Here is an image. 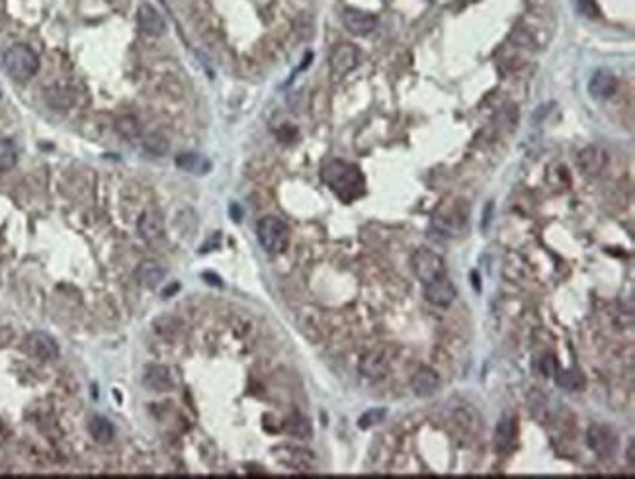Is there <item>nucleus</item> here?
<instances>
[{"mask_svg":"<svg viewBox=\"0 0 635 479\" xmlns=\"http://www.w3.org/2000/svg\"><path fill=\"white\" fill-rule=\"evenodd\" d=\"M323 180L344 202H352V200L360 198L364 194V188H366V182H364V176L360 172V168L350 165L346 161H338V159L325 165Z\"/></svg>","mask_w":635,"mask_h":479,"instance_id":"obj_1","label":"nucleus"},{"mask_svg":"<svg viewBox=\"0 0 635 479\" xmlns=\"http://www.w3.org/2000/svg\"><path fill=\"white\" fill-rule=\"evenodd\" d=\"M2 65H4V71H6L14 80L26 82V80H29V78L38 73L39 59L34 49L28 47V45H20L18 43V45H12V47L4 51Z\"/></svg>","mask_w":635,"mask_h":479,"instance_id":"obj_2","label":"nucleus"},{"mask_svg":"<svg viewBox=\"0 0 635 479\" xmlns=\"http://www.w3.org/2000/svg\"><path fill=\"white\" fill-rule=\"evenodd\" d=\"M256 235L262 244V249L270 254H279L286 251L289 243V229L279 217H264L260 219L258 227H256Z\"/></svg>","mask_w":635,"mask_h":479,"instance_id":"obj_3","label":"nucleus"},{"mask_svg":"<svg viewBox=\"0 0 635 479\" xmlns=\"http://www.w3.org/2000/svg\"><path fill=\"white\" fill-rule=\"evenodd\" d=\"M411 266H413L414 276L423 283H428L446 274L444 260L440 254H436L430 249H418L411 256Z\"/></svg>","mask_w":635,"mask_h":479,"instance_id":"obj_4","label":"nucleus"},{"mask_svg":"<svg viewBox=\"0 0 635 479\" xmlns=\"http://www.w3.org/2000/svg\"><path fill=\"white\" fill-rule=\"evenodd\" d=\"M587 442L590 450L602 459H612L620 448L618 434L606 425H592L587 432Z\"/></svg>","mask_w":635,"mask_h":479,"instance_id":"obj_5","label":"nucleus"},{"mask_svg":"<svg viewBox=\"0 0 635 479\" xmlns=\"http://www.w3.org/2000/svg\"><path fill=\"white\" fill-rule=\"evenodd\" d=\"M608 163H610V155H608V151L598 145L585 147V149H583L577 156L578 168L583 170V175L590 176V178L602 175V172L606 170Z\"/></svg>","mask_w":635,"mask_h":479,"instance_id":"obj_6","label":"nucleus"},{"mask_svg":"<svg viewBox=\"0 0 635 479\" xmlns=\"http://www.w3.org/2000/svg\"><path fill=\"white\" fill-rule=\"evenodd\" d=\"M358 49L350 43H342L335 47V51L330 53V73L335 78L346 77L350 71H354L358 65Z\"/></svg>","mask_w":635,"mask_h":479,"instance_id":"obj_7","label":"nucleus"},{"mask_svg":"<svg viewBox=\"0 0 635 479\" xmlns=\"http://www.w3.org/2000/svg\"><path fill=\"white\" fill-rule=\"evenodd\" d=\"M26 348L31 356H36L39 360H55L59 356V344L53 337H49L48 332L34 331L29 332L26 339Z\"/></svg>","mask_w":635,"mask_h":479,"instance_id":"obj_8","label":"nucleus"},{"mask_svg":"<svg viewBox=\"0 0 635 479\" xmlns=\"http://www.w3.org/2000/svg\"><path fill=\"white\" fill-rule=\"evenodd\" d=\"M424 295H426V300L432 303V305L448 307L455 300V288H453L452 280L444 274V276L436 278L432 282L424 283Z\"/></svg>","mask_w":635,"mask_h":479,"instance_id":"obj_9","label":"nucleus"},{"mask_svg":"<svg viewBox=\"0 0 635 479\" xmlns=\"http://www.w3.org/2000/svg\"><path fill=\"white\" fill-rule=\"evenodd\" d=\"M342 22H344V28L354 34V36H367L372 34L376 28L377 18L370 12L358 8H346L342 12Z\"/></svg>","mask_w":635,"mask_h":479,"instance_id":"obj_10","label":"nucleus"},{"mask_svg":"<svg viewBox=\"0 0 635 479\" xmlns=\"http://www.w3.org/2000/svg\"><path fill=\"white\" fill-rule=\"evenodd\" d=\"M387 370H389V354L384 348H374V351L366 352L360 362V371L370 380L384 378Z\"/></svg>","mask_w":635,"mask_h":479,"instance_id":"obj_11","label":"nucleus"},{"mask_svg":"<svg viewBox=\"0 0 635 479\" xmlns=\"http://www.w3.org/2000/svg\"><path fill=\"white\" fill-rule=\"evenodd\" d=\"M618 90V78L614 73H610L608 68H598L592 75L590 82H588V92L590 96L597 100H608L614 96Z\"/></svg>","mask_w":635,"mask_h":479,"instance_id":"obj_12","label":"nucleus"},{"mask_svg":"<svg viewBox=\"0 0 635 479\" xmlns=\"http://www.w3.org/2000/svg\"><path fill=\"white\" fill-rule=\"evenodd\" d=\"M137 26L139 29L147 34V36H163L164 29H166V24H164V18L161 16V12L151 6V4H141L139 10H137Z\"/></svg>","mask_w":635,"mask_h":479,"instance_id":"obj_13","label":"nucleus"},{"mask_svg":"<svg viewBox=\"0 0 635 479\" xmlns=\"http://www.w3.org/2000/svg\"><path fill=\"white\" fill-rule=\"evenodd\" d=\"M411 388L418 397H430L440 388V376L432 368H418L411 378Z\"/></svg>","mask_w":635,"mask_h":479,"instance_id":"obj_14","label":"nucleus"},{"mask_svg":"<svg viewBox=\"0 0 635 479\" xmlns=\"http://www.w3.org/2000/svg\"><path fill=\"white\" fill-rule=\"evenodd\" d=\"M143 383L147 385V388H149V390L156 391V393H164V391L173 390V385H174L170 370H168L166 366H159V364H154V366H149V368H147V371H145Z\"/></svg>","mask_w":635,"mask_h":479,"instance_id":"obj_15","label":"nucleus"},{"mask_svg":"<svg viewBox=\"0 0 635 479\" xmlns=\"http://www.w3.org/2000/svg\"><path fill=\"white\" fill-rule=\"evenodd\" d=\"M137 229H139V235L143 237L145 241H154L163 235V217L156 212H145L137 221Z\"/></svg>","mask_w":635,"mask_h":479,"instance_id":"obj_16","label":"nucleus"},{"mask_svg":"<svg viewBox=\"0 0 635 479\" xmlns=\"http://www.w3.org/2000/svg\"><path fill=\"white\" fill-rule=\"evenodd\" d=\"M516 419L512 415H504L499 420V427H497V448L501 452H509L514 442H516Z\"/></svg>","mask_w":635,"mask_h":479,"instance_id":"obj_17","label":"nucleus"},{"mask_svg":"<svg viewBox=\"0 0 635 479\" xmlns=\"http://www.w3.org/2000/svg\"><path fill=\"white\" fill-rule=\"evenodd\" d=\"M135 276H137L139 283L145 286V288H156V286L164 280V268L161 264L145 260V263L139 264Z\"/></svg>","mask_w":635,"mask_h":479,"instance_id":"obj_18","label":"nucleus"},{"mask_svg":"<svg viewBox=\"0 0 635 479\" xmlns=\"http://www.w3.org/2000/svg\"><path fill=\"white\" fill-rule=\"evenodd\" d=\"M176 166L182 168L190 175H205L210 172L212 163L202 155H196V153H182V155L176 156Z\"/></svg>","mask_w":635,"mask_h":479,"instance_id":"obj_19","label":"nucleus"},{"mask_svg":"<svg viewBox=\"0 0 635 479\" xmlns=\"http://www.w3.org/2000/svg\"><path fill=\"white\" fill-rule=\"evenodd\" d=\"M88 430L92 434V439L100 442V444H106L110 440L114 439L116 430L114 425L106 419V417H92V420L88 422Z\"/></svg>","mask_w":635,"mask_h":479,"instance_id":"obj_20","label":"nucleus"},{"mask_svg":"<svg viewBox=\"0 0 635 479\" xmlns=\"http://www.w3.org/2000/svg\"><path fill=\"white\" fill-rule=\"evenodd\" d=\"M555 381H557L559 388L567 391H578L585 385V378L577 370H557L555 371Z\"/></svg>","mask_w":635,"mask_h":479,"instance_id":"obj_21","label":"nucleus"},{"mask_svg":"<svg viewBox=\"0 0 635 479\" xmlns=\"http://www.w3.org/2000/svg\"><path fill=\"white\" fill-rule=\"evenodd\" d=\"M18 163V149L14 141L10 139H0V170L8 172Z\"/></svg>","mask_w":635,"mask_h":479,"instance_id":"obj_22","label":"nucleus"},{"mask_svg":"<svg viewBox=\"0 0 635 479\" xmlns=\"http://www.w3.org/2000/svg\"><path fill=\"white\" fill-rule=\"evenodd\" d=\"M116 129L119 135H124L126 139H137L141 135V126L137 121V117L133 116H124L117 119Z\"/></svg>","mask_w":635,"mask_h":479,"instance_id":"obj_23","label":"nucleus"},{"mask_svg":"<svg viewBox=\"0 0 635 479\" xmlns=\"http://www.w3.org/2000/svg\"><path fill=\"white\" fill-rule=\"evenodd\" d=\"M143 145L153 155H163V153H166V149H168V143L161 135H149L143 141Z\"/></svg>","mask_w":635,"mask_h":479,"instance_id":"obj_24","label":"nucleus"},{"mask_svg":"<svg viewBox=\"0 0 635 479\" xmlns=\"http://www.w3.org/2000/svg\"><path fill=\"white\" fill-rule=\"evenodd\" d=\"M385 415H387V413H385V409L367 411V413H364V415H362V419H360V422H358V425H360L362 429H370V427H374V425H377V422H381V420L385 419Z\"/></svg>","mask_w":635,"mask_h":479,"instance_id":"obj_25","label":"nucleus"},{"mask_svg":"<svg viewBox=\"0 0 635 479\" xmlns=\"http://www.w3.org/2000/svg\"><path fill=\"white\" fill-rule=\"evenodd\" d=\"M288 430L291 432V434H293V436H299V439H305V436H309V434H311V429H309V422L305 419H301V417H298V419H293V420H289Z\"/></svg>","mask_w":635,"mask_h":479,"instance_id":"obj_26","label":"nucleus"},{"mask_svg":"<svg viewBox=\"0 0 635 479\" xmlns=\"http://www.w3.org/2000/svg\"><path fill=\"white\" fill-rule=\"evenodd\" d=\"M0 98H2V88H0Z\"/></svg>","mask_w":635,"mask_h":479,"instance_id":"obj_27","label":"nucleus"}]
</instances>
